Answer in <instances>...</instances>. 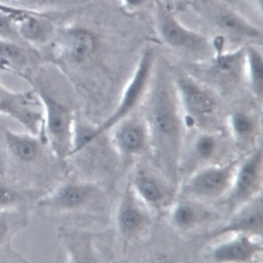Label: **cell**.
I'll use <instances>...</instances> for the list:
<instances>
[{
    "label": "cell",
    "mask_w": 263,
    "mask_h": 263,
    "mask_svg": "<svg viewBox=\"0 0 263 263\" xmlns=\"http://www.w3.org/2000/svg\"><path fill=\"white\" fill-rule=\"evenodd\" d=\"M41 103L32 90L14 91L0 79V114L7 115L23 125L28 132L41 133L43 115Z\"/></svg>",
    "instance_id": "6da1fadb"
},
{
    "label": "cell",
    "mask_w": 263,
    "mask_h": 263,
    "mask_svg": "<svg viewBox=\"0 0 263 263\" xmlns=\"http://www.w3.org/2000/svg\"><path fill=\"white\" fill-rule=\"evenodd\" d=\"M0 8L10 15L20 38L28 46L41 52L53 38L55 28L49 15L17 7L0 6Z\"/></svg>",
    "instance_id": "7a4b0ae2"
},
{
    "label": "cell",
    "mask_w": 263,
    "mask_h": 263,
    "mask_svg": "<svg viewBox=\"0 0 263 263\" xmlns=\"http://www.w3.org/2000/svg\"><path fill=\"white\" fill-rule=\"evenodd\" d=\"M42 53L26 44L0 39V71L23 78L42 63Z\"/></svg>",
    "instance_id": "3957f363"
},
{
    "label": "cell",
    "mask_w": 263,
    "mask_h": 263,
    "mask_svg": "<svg viewBox=\"0 0 263 263\" xmlns=\"http://www.w3.org/2000/svg\"><path fill=\"white\" fill-rule=\"evenodd\" d=\"M160 31L163 39L173 46L197 49L204 43L202 37L188 30L165 10L161 15Z\"/></svg>",
    "instance_id": "277c9868"
},
{
    "label": "cell",
    "mask_w": 263,
    "mask_h": 263,
    "mask_svg": "<svg viewBox=\"0 0 263 263\" xmlns=\"http://www.w3.org/2000/svg\"><path fill=\"white\" fill-rule=\"evenodd\" d=\"M216 25L226 34L245 39H258L260 32L258 28L229 10L220 9L215 11Z\"/></svg>",
    "instance_id": "5b68a950"
},
{
    "label": "cell",
    "mask_w": 263,
    "mask_h": 263,
    "mask_svg": "<svg viewBox=\"0 0 263 263\" xmlns=\"http://www.w3.org/2000/svg\"><path fill=\"white\" fill-rule=\"evenodd\" d=\"M150 55L147 53L144 57L140 68L126 93L121 107L112 118L110 119L101 129L95 133L96 135L106 129L118 120L134 105L141 93L146 79L148 74L150 66Z\"/></svg>",
    "instance_id": "8992f818"
},
{
    "label": "cell",
    "mask_w": 263,
    "mask_h": 263,
    "mask_svg": "<svg viewBox=\"0 0 263 263\" xmlns=\"http://www.w3.org/2000/svg\"><path fill=\"white\" fill-rule=\"evenodd\" d=\"M229 178L228 169H215L198 175L192 181V189L204 195H212L221 192L226 187Z\"/></svg>",
    "instance_id": "52a82bcc"
},
{
    "label": "cell",
    "mask_w": 263,
    "mask_h": 263,
    "mask_svg": "<svg viewBox=\"0 0 263 263\" xmlns=\"http://www.w3.org/2000/svg\"><path fill=\"white\" fill-rule=\"evenodd\" d=\"M260 249V247L242 237L219 247L215 257L219 260H240L249 258Z\"/></svg>",
    "instance_id": "ba28073f"
},
{
    "label": "cell",
    "mask_w": 263,
    "mask_h": 263,
    "mask_svg": "<svg viewBox=\"0 0 263 263\" xmlns=\"http://www.w3.org/2000/svg\"><path fill=\"white\" fill-rule=\"evenodd\" d=\"M260 161V153L256 154L242 167L236 188L238 197H246L255 188L259 177Z\"/></svg>",
    "instance_id": "9c48e42d"
},
{
    "label": "cell",
    "mask_w": 263,
    "mask_h": 263,
    "mask_svg": "<svg viewBox=\"0 0 263 263\" xmlns=\"http://www.w3.org/2000/svg\"><path fill=\"white\" fill-rule=\"evenodd\" d=\"M72 57L75 61L82 62L92 53L95 45L92 35L82 30L70 32L68 36Z\"/></svg>",
    "instance_id": "30bf717a"
},
{
    "label": "cell",
    "mask_w": 263,
    "mask_h": 263,
    "mask_svg": "<svg viewBox=\"0 0 263 263\" xmlns=\"http://www.w3.org/2000/svg\"><path fill=\"white\" fill-rule=\"evenodd\" d=\"M185 92L187 104L193 112L203 115L212 111L214 103L208 95L188 86L186 87Z\"/></svg>",
    "instance_id": "8fae6325"
},
{
    "label": "cell",
    "mask_w": 263,
    "mask_h": 263,
    "mask_svg": "<svg viewBox=\"0 0 263 263\" xmlns=\"http://www.w3.org/2000/svg\"><path fill=\"white\" fill-rule=\"evenodd\" d=\"M262 210L259 209H253L247 213L243 214L236 220L231 223L222 232L234 230L252 231L258 229L262 227Z\"/></svg>",
    "instance_id": "7c38bea8"
},
{
    "label": "cell",
    "mask_w": 263,
    "mask_h": 263,
    "mask_svg": "<svg viewBox=\"0 0 263 263\" xmlns=\"http://www.w3.org/2000/svg\"><path fill=\"white\" fill-rule=\"evenodd\" d=\"M248 55L253 85L257 92L262 93L263 89V62L261 55L259 51L253 48L249 49Z\"/></svg>",
    "instance_id": "4fadbf2b"
},
{
    "label": "cell",
    "mask_w": 263,
    "mask_h": 263,
    "mask_svg": "<svg viewBox=\"0 0 263 263\" xmlns=\"http://www.w3.org/2000/svg\"><path fill=\"white\" fill-rule=\"evenodd\" d=\"M62 0H15V7L25 10L48 15Z\"/></svg>",
    "instance_id": "5bb4252c"
},
{
    "label": "cell",
    "mask_w": 263,
    "mask_h": 263,
    "mask_svg": "<svg viewBox=\"0 0 263 263\" xmlns=\"http://www.w3.org/2000/svg\"><path fill=\"white\" fill-rule=\"evenodd\" d=\"M155 120L158 129L163 134H172L176 127L173 116L164 103L161 102L157 107Z\"/></svg>",
    "instance_id": "9a60e30c"
},
{
    "label": "cell",
    "mask_w": 263,
    "mask_h": 263,
    "mask_svg": "<svg viewBox=\"0 0 263 263\" xmlns=\"http://www.w3.org/2000/svg\"><path fill=\"white\" fill-rule=\"evenodd\" d=\"M0 39L26 44L20 38L10 15L1 8H0Z\"/></svg>",
    "instance_id": "2e32d148"
},
{
    "label": "cell",
    "mask_w": 263,
    "mask_h": 263,
    "mask_svg": "<svg viewBox=\"0 0 263 263\" xmlns=\"http://www.w3.org/2000/svg\"><path fill=\"white\" fill-rule=\"evenodd\" d=\"M87 194V191L84 188L69 186L60 193L57 201L64 206H74L83 201Z\"/></svg>",
    "instance_id": "e0dca14e"
},
{
    "label": "cell",
    "mask_w": 263,
    "mask_h": 263,
    "mask_svg": "<svg viewBox=\"0 0 263 263\" xmlns=\"http://www.w3.org/2000/svg\"><path fill=\"white\" fill-rule=\"evenodd\" d=\"M121 138L125 147L129 150L138 149L142 142L140 131L137 128L129 127L123 130Z\"/></svg>",
    "instance_id": "ac0fdd59"
},
{
    "label": "cell",
    "mask_w": 263,
    "mask_h": 263,
    "mask_svg": "<svg viewBox=\"0 0 263 263\" xmlns=\"http://www.w3.org/2000/svg\"><path fill=\"white\" fill-rule=\"evenodd\" d=\"M138 187L146 198L155 201L161 197V193L158 186L151 180L144 177L140 178L138 181Z\"/></svg>",
    "instance_id": "d6986e66"
},
{
    "label": "cell",
    "mask_w": 263,
    "mask_h": 263,
    "mask_svg": "<svg viewBox=\"0 0 263 263\" xmlns=\"http://www.w3.org/2000/svg\"><path fill=\"white\" fill-rule=\"evenodd\" d=\"M233 125L235 130L241 135L248 134L251 129V124L249 120L245 115L240 113L234 116Z\"/></svg>",
    "instance_id": "ffe728a7"
},
{
    "label": "cell",
    "mask_w": 263,
    "mask_h": 263,
    "mask_svg": "<svg viewBox=\"0 0 263 263\" xmlns=\"http://www.w3.org/2000/svg\"><path fill=\"white\" fill-rule=\"evenodd\" d=\"M214 148V140L212 138L208 136H204L200 138L197 144L198 152L203 157L210 155L213 153Z\"/></svg>",
    "instance_id": "44dd1931"
},
{
    "label": "cell",
    "mask_w": 263,
    "mask_h": 263,
    "mask_svg": "<svg viewBox=\"0 0 263 263\" xmlns=\"http://www.w3.org/2000/svg\"><path fill=\"white\" fill-rule=\"evenodd\" d=\"M121 220L122 223L125 227L132 229L138 226L140 218L136 211L127 209L123 212Z\"/></svg>",
    "instance_id": "7402d4cb"
},
{
    "label": "cell",
    "mask_w": 263,
    "mask_h": 263,
    "mask_svg": "<svg viewBox=\"0 0 263 263\" xmlns=\"http://www.w3.org/2000/svg\"><path fill=\"white\" fill-rule=\"evenodd\" d=\"M193 216V212L190 208L187 206H181L175 213V218L180 225L185 226L191 222Z\"/></svg>",
    "instance_id": "603a6c76"
},
{
    "label": "cell",
    "mask_w": 263,
    "mask_h": 263,
    "mask_svg": "<svg viewBox=\"0 0 263 263\" xmlns=\"http://www.w3.org/2000/svg\"><path fill=\"white\" fill-rule=\"evenodd\" d=\"M17 196L16 192L0 184V207L12 202L16 199Z\"/></svg>",
    "instance_id": "cb8c5ba5"
},
{
    "label": "cell",
    "mask_w": 263,
    "mask_h": 263,
    "mask_svg": "<svg viewBox=\"0 0 263 263\" xmlns=\"http://www.w3.org/2000/svg\"><path fill=\"white\" fill-rule=\"evenodd\" d=\"M9 224L7 218L0 216V242H2L8 235Z\"/></svg>",
    "instance_id": "d4e9b609"
},
{
    "label": "cell",
    "mask_w": 263,
    "mask_h": 263,
    "mask_svg": "<svg viewBox=\"0 0 263 263\" xmlns=\"http://www.w3.org/2000/svg\"><path fill=\"white\" fill-rule=\"evenodd\" d=\"M0 6L15 7V0H0Z\"/></svg>",
    "instance_id": "484cf974"
},
{
    "label": "cell",
    "mask_w": 263,
    "mask_h": 263,
    "mask_svg": "<svg viewBox=\"0 0 263 263\" xmlns=\"http://www.w3.org/2000/svg\"><path fill=\"white\" fill-rule=\"evenodd\" d=\"M126 1L130 6L137 7L141 5L144 0H126Z\"/></svg>",
    "instance_id": "4316f807"
},
{
    "label": "cell",
    "mask_w": 263,
    "mask_h": 263,
    "mask_svg": "<svg viewBox=\"0 0 263 263\" xmlns=\"http://www.w3.org/2000/svg\"><path fill=\"white\" fill-rule=\"evenodd\" d=\"M167 1H168L170 2H178L179 0H167ZM180 1H182V0H180Z\"/></svg>",
    "instance_id": "83f0119b"
}]
</instances>
